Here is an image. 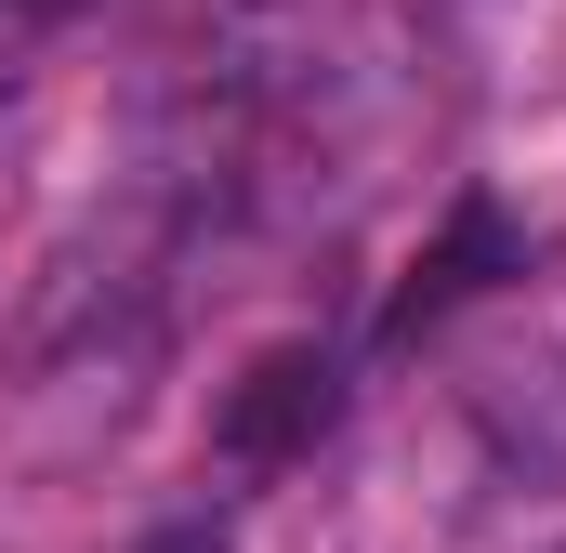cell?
Masks as SVG:
<instances>
[{
  "instance_id": "6da1fadb",
  "label": "cell",
  "mask_w": 566,
  "mask_h": 553,
  "mask_svg": "<svg viewBox=\"0 0 566 553\" xmlns=\"http://www.w3.org/2000/svg\"><path fill=\"white\" fill-rule=\"evenodd\" d=\"M329 421H343V356H329V343H277V356H251V369L224 383L211 461H224V474H290V461H316Z\"/></svg>"
},
{
  "instance_id": "7a4b0ae2",
  "label": "cell",
  "mask_w": 566,
  "mask_h": 553,
  "mask_svg": "<svg viewBox=\"0 0 566 553\" xmlns=\"http://www.w3.org/2000/svg\"><path fill=\"white\" fill-rule=\"evenodd\" d=\"M488 276H527V225H514L501 198H461V211L434 225V251L409 264V290L382 303V343H422L434 316H448V303H474Z\"/></svg>"
},
{
  "instance_id": "3957f363",
  "label": "cell",
  "mask_w": 566,
  "mask_h": 553,
  "mask_svg": "<svg viewBox=\"0 0 566 553\" xmlns=\"http://www.w3.org/2000/svg\"><path fill=\"white\" fill-rule=\"evenodd\" d=\"M133 553H238V541H224L211 514H185V528H158V541H133Z\"/></svg>"
},
{
  "instance_id": "277c9868",
  "label": "cell",
  "mask_w": 566,
  "mask_h": 553,
  "mask_svg": "<svg viewBox=\"0 0 566 553\" xmlns=\"http://www.w3.org/2000/svg\"><path fill=\"white\" fill-rule=\"evenodd\" d=\"M27 13H40V27H66V13H80V0H27Z\"/></svg>"
},
{
  "instance_id": "5b68a950",
  "label": "cell",
  "mask_w": 566,
  "mask_h": 553,
  "mask_svg": "<svg viewBox=\"0 0 566 553\" xmlns=\"http://www.w3.org/2000/svg\"><path fill=\"white\" fill-rule=\"evenodd\" d=\"M554 553H566V541H554Z\"/></svg>"
}]
</instances>
